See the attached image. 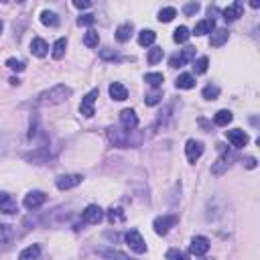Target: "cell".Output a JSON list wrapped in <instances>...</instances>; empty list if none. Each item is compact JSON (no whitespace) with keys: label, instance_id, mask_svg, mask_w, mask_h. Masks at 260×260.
Here are the masks:
<instances>
[{"label":"cell","instance_id":"1","mask_svg":"<svg viewBox=\"0 0 260 260\" xmlns=\"http://www.w3.org/2000/svg\"><path fill=\"white\" fill-rule=\"evenodd\" d=\"M69 96H71V88H67V85H63V83H57V85H53L51 90L39 94L37 104H39V106H55V104H63Z\"/></svg>","mask_w":260,"mask_h":260},{"label":"cell","instance_id":"2","mask_svg":"<svg viewBox=\"0 0 260 260\" xmlns=\"http://www.w3.org/2000/svg\"><path fill=\"white\" fill-rule=\"evenodd\" d=\"M135 130H124L122 126H110L108 128V139L114 147L118 149H128V147H133V139H130V135H133Z\"/></svg>","mask_w":260,"mask_h":260},{"label":"cell","instance_id":"3","mask_svg":"<svg viewBox=\"0 0 260 260\" xmlns=\"http://www.w3.org/2000/svg\"><path fill=\"white\" fill-rule=\"evenodd\" d=\"M124 240H126L128 248L133 250V252H137V254H145V252H147V242L143 240V236H141L139 230H130V232H126Z\"/></svg>","mask_w":260,"mask_h":260},{"label":"cell","instance_id":"4","mask_svg":"<svg viewBox=\"0 0 260 260\" xmlns=\"http://www.w3.org/2000/svg\"><path fill=\"white\" fill-rule=\"evenodd\" d=\"M218 147H220L222 155H220V159L211 165V173H213V175H224V173L230 169V165H232V161H234V155L228 153V151L224 149V145H218Z\"/></svg>","mask_w":260,"mask_h":260},{"label":"cell","instance_id":"5","mask_svg":"<svg viewBox=\"0 0 260 260\" xmlns=\"http://www.w3.org/2000/svg\"><path fill=\"white\" fill-rule=\"evenodd\" d=\"M177 222H179L177 215H159V218L153 222V228H155V232H157L159 236H167L169 230L177 226Z\"/></svg>","mask_w":260,"mask_h":260},{"label":"cell","instance_id":"6","mask_svg":"<svg viewBox=\"0 0 260 260\" xmlns=\"http://www.w3.org/2000/svg\"><path fill=\"white\" fill-rule=\"evenodd\" d=\"M195 59V47H185L181 53H177V55H173L171 57V67H175V69H179V67H185L189 61H193Z\"/></svg>","mask_w":260,"mask_h":260},{"label":"cell","instance_id":"7","mask_svg":"<svg viewBox=\"0 0 260 260\" xmlns=\"http://www.w3.org/2000/svg\"><path fill=\"white\" fill-rule=\"evenodd\" d=\"M226 139L228 143L234 147V149H242L248 145V135L240 128H234V130H226Z\"/></svg>","mask_w":260,"mask_h":260},{"label":"cell","instance_id":"8","mask_svg":"<svg viewBox=\"0 0 260 260\" xmlns=\"http://www.w3.org/2000/svg\"><path fill=\"white\" fill-rule=\"evenodd\" d=\"M81 181H83V177H81V175H77V173H69V175H61V177H57L55 185H57V189L67 191V189L77 187Z\"/></svg>","mask_w":260,"mask_h":260},{"label":"cell","instance_id":"9","mask_svg":"<svg viewBox=\"0 0 260 260\" xmlns=\"http://www.w3.org/2000/svg\"><path fill=\"white\" fill-rule=\"evenodd\" d=\"M81 220H83L85 224H90V226L100 224V222L104 220V209H102L100 205H88V207L83 209V213H81Z\"/></svg>","mask_w":260,"mask_h":260},{"label":"cell","instance_id":"10","mask_svg":"<svg viewBox=\"0 0 260 260\" xmlns=\"http://www.w3.org/2000/svg\"><path fill=\"white\" fill-rule=\"evenodd\" d=\"M203 143L201 141H187V145H185V155H187V161L189 163H197V159L203 155Z\"/></svg>","mask_w":260,"mask_h":260},{"label":"cell","instance_id":"11","mask_svg":"<svg viewBox=\"0 0 260 260\" xmlns=\"http://www.w3.org/2000/svg\"><path fill=\"white\" fill-rule=\"evenodd\" d=\"M120 124H122L124 130H137V126H139V116H137V112L130 110V108L122 110V112H120Z\"/></svg>","mask_w":260,"mask_h":260},{"label":"cell","instance_id":"12","mask_svg":"<svg viewBox=\"0 0 260 260\" xmlns=\"http://www.w3.org/2000/svg\"><path fill=\"white\" fill-rule=\"evenodd\" d=\"M98 90H92V92H88L85 96H83V100H81V106H79V112L85 116V118H92L96 112H94V102H96V98H98Z\"/></svg>","mask_w":260,"mask_h":260},{"label":"cell","instance_id":"13","mask_svg":"<svg viewBox=\"0 0 260 260\" xmlns=\"http://www.w3.org/2000/svg\"><path fill=\"white\" fill-rule=\"evenodd\" d=\"M207 250H209V240H207L205 236H195V238H191L189 252H191L193 256H203V254H207Z\"/></svg>","mask_w":260,"mask_h":260},{"label":"cell","instance_id":"14","mask_svg":"<svg viewBox=\"0 0 260 260\" xmlns=\"http://www.w3.org/2000/svg\"><path fill=\"white\" fill-rule=\"evenodd\" d=\"M47 201V195L43 193V191H29L27 195H25V207L27 209H37V207H41L43 203Z\"/></svg>","mask_w":260,"mask_h":260},{"label":"cell","instance_id":"15","mask_svg":"<svg viewBox=\"0 0 260 260\" xmlns=\"http://www.w3.org/2000/svg\"><path fill=\"white\" fill-rule=\"evenodd\" d=\"M17 201H15V197L13 195H9V193H5V191H0V211L3 213H7V215H13V213H17Z\"/></svg>","mask_w":260,"mask_h":260},{"label":"cell","instance_id":"16","mask_svg":"<svg viewBox=\"0 0 260 260\" xmlns=\"http://www.w3.org/2000/svg\"><path fill=\"white\" fill-rule=\"evenodd\" d=\"M242 13H244V5L242 3H232L228 9H224V19L228 21V23H232V21H238L240 17H242Z\"/></svg>","mask_w":260,"mask_h":260},{"label":"cell","instance_id":"17","mask_svg":"<svg viewBox=\"0 0 260 260\" xmlns=\"http://www.w3.org/2000/svg\"><path fill=\"white\" fill-rule=\"evenodd\" d=\"M31 53H33L35 57H45V55L49 53V45H47V41H45V39H41V37H35V39L31 41Z\"/></svg>","mask_w":260,"mask_h":260},{"label":"cell","instance_id":"18","mask_svg":"<svg viewBox=\"0 0 260 260\" xmlns=\"http://www.w3.org/2000/svg\"><path fill=\"white\" fill-rule=\"evenodd\" d=\"M228 39H230V33L226 29H215L211 33V37H209V45L211 47H222V45L228 43Z\"/></svg>","mask_w":260,"mask_h":260},{"label":"cell","instance_id":"19","mask_svg":"<svg viewBox=\"0 0 260 260\" xmlns=\"http://www.w3.org/2000/svg\"><path fill=\"white\" fill-rule=\"evenodd\" d=\"M110 98L112 100H116V102H124L126 98H128V90H126V85H122V83H118V81H114L112 85H110Z\"/></svg>","mask_w":260,"mask_h":260},{"label":"cell","instance_id":"20","mask_svg":"<svg viewBox=\"0 0 260 260\" xmlns=\"http://www.w3.org/2000/svg\"><path fill=\"white\" fill-rule=\"evenodd\" d=\"M215 31V21L213 19H203V21H199L197 25H195V35L197 37H201V35H207V33H213Z\"/></svg>","mask_w":260,"mask_h":260},{"label":"cell","instance_id":"21","mask_svg":"<svg viewBox=\"0 0 260 260\" xmlns=\"http://www.w3.org/2000/svg\"><path fill=\"white\" fill-rule=\"evenodd\" d=\"M39 256H41V246L39 244H33V246H27L19 254V260H39Z\"/></svg>","mask_w":260,"mask_h":260},{"label":"cell","instance_id":"22","mask_svg":"<svg viewBox=\"0 0 260 260\" xmlns=\"http://www.w3.org/2000/svg\"><path fill=\"white\" fill-rule=\"evenodd\" d=\"M155 41H157V33H155V31L143 29V31L139 33V45H141V47H151Z\"/></svg>","mask_w":260,"mask_h":260},{"label":"cell","instance_id":"23","mask_svg":"<svg viewBox=\"0 0 260 260\" xmlns=\"http://www.w3.org/2000/svg\"><path fill=\"white\" fill-rule=\"evenodd\" d=\"M133 25L130 23H124V25H120L118 29H116V39L120 41V43H126V41H130V37H133Z\"/></svg>","mask_w":260,"mask_h":260},{"label":"cell","instance_id":"24","mask_svg":"<svg viewBox=\"0 0 260 260\" xmlns=\"http://www.w3.org/2000/svg\"><path fill=\"white\" fill-rule=\"evenodd\" d=\"M13 236H15V232H13V228L9 224H0V248L9 246Z\"/></svg>","mask_w":260,"mask_h":260},{"label":"cell","instance_id":"25","mask_svg":"<svg viewBox=\"0 0 260 260\" xmlns=\"http://www.w3.org/2000/svg\"><path fill=\"white\" fill-rule=\"evenodd\" d=\"M175 85H177L179 90H191V88H195V77H193L191 73H181V75L177 77Z\"/></svg>","mask_w":260,"mask_h":260},{"label":"cell","instance_id":"26","mask_svg":"<svg viewBox=\"0 0 260 260\" xmlns=\"http://www.w3.org/2000/svg\"><path fill=\"white\" fill-rule=\"evenodd\" d=\"M41 23H43L45 27L55 29V27L59 25V17H57L53 11H43V13H41Z\"/></svg>","mask_w":260,"mask_h":260},{"label":"cell","instance_id":"27","mask_svg":"<svg viewBox=\"0 0 260 260\" xmlns=\"http://www.w3.org/2000/svg\"><path fill=\"white\" fill-rule=\"evenodd\" d=\"M51 49H53V51H51L53 59H61V57L65 55V49H67V41H65V39H57Z\"/></svg>","mask_w":260,"mask_h":260},{"label":"cell","instance_id":"28","mask_svg":"<svg viewBox=\"0 0 260 260\" xmlns=\"http://www.w3.org/2000/svg\"><path fill=\"white\" fill-rule=\"evenodd\" d=\"M145 81H147L151 88L159 90V88H161V83L165 81V77H163V73H159V71H153V73H147V75H145Z\"/></svg>","mask_w":260,"mask_h":260},{"label":"cell","instance_id":"29","mask_svg":"<svg viewBox=\"0 0 260 260\" xmlns=\"http://www.w3.org/2000/svg\"><path fill=\"white\" fill-rule=\"evenodd\" d=\"M232 112L230 110H220V112H215V116H213V122L218 124V126H228L230 122H232Z\"/></svg>","mask_w":260,"mask_h":260},{"label":"cell","instance_id":"30","mask_svg":"<svg viewBox=\"0 0 260 260\" xmlns=\"http://www.w3.org/2000/svg\"><path fill=\"white\" fill-rule=\"evenodd\" d=\"M189 37H191V31H189L187 27H179V29H175V33H173V41H175V43H187Z\"/></svg>","mask_w":260,"mask_h":260},{"label":"cell","instance_id":"31","mask_svg":"<svg viewBox=\"0 0 260 260\" xmlns=\"http://www.w3.org/2000/svg\"><path fill=\"white\" fill-rule=\"evenodd\" d=\"M175 17H177V11L173 7H165V9L159 11V21L161 23H171Z\"/></svg>","mask_w":260,"mask_h":260},{"label":"cell","instance_id":"32","mask_svg":"<svg viewBox=\"0 0 260 260\" xmlns=\"http://www.w3.org/2000/svg\"><path fill=\"white\" fill-rule=\"evenodd\" d=\"M98 43H100V35H98L94 29H90V31L83 35V45H85V47H98Z\"/></svg>","mask_w":260,"mask_h":260},{"label":"cell","instance_id":"33","mask_svg":"<svg viewBox=\"0 0 260 260\" xmlns=\"http://www.w3.org/2000/svg\"><path fill=\"white\" fill-rule=\"evenodd\" d=\"M163 55H165V53H163V47H153V49L149 51L147 59H149V63H151V65H157V63L163 59Z\"/></svg>","mask_w":260,"mask_h":260},{"label":"cell","instance_id":"34","mask_svg":"<svg viewBox=\"0 0 260 260\" xmlns=\"http://www.w3.org/2000/svg\"><path fill=\"white\" fill-rule=\"evenodd\" d=\"M161 100H163V92H161V90H153V92L147 94L145 104H147V106H157Z\"/></svg>","mask_w":260,"mask_h":260},{"label":"cell","instance_id":"35","mask_svg":"<svg viewBox=\"0 0 260 260\" xmlns=\"http://www.w3.org/2000/svg\"><path fill=\"white\" fill-rule=\"evenodd\" d=\"M207 67H209V59H207V57H199V59H195V63H193V69H195L197 75L205 73Z\"/></svg>","mask_w":260,"mask_h":260},{"label":"cell","instance_id":"36","mask_svg":"<svg viewBox=\"0 0 260 260\" xmlns=\"http://www.w3.org/2000/svg\"><path fill=\"white\" fill-rule=\"evenodd\" d=\"M201 96H203L205 100H218V96H220V88L209 83V85H205V88H203Z\"/></svg>","mask_w":260,"mask_h":260},{"label":"cell","instance_id":"37","mask_svg":"<svg viewBox=\"0 0 260 260\" xmlns=\"http://www.w3.org/2000/svg\"><path fill=\"white\" fill-rule=\"evenodd\" d=\"M167 260H189V256H187V252H183L179 248H171L167 252Z\"/></svg>","mask_w":260,"mask_h":260},{"label":"cell","instance_id":"38","mask_svg":"<svg viewBox=\"0 0 260 260\" xmlns=\"http://www.w3.org/2000/svg\"><path fill=\"white\" fill-rule=\"evenodd\" d=\"M7 67H11L13 71H23L25 69V61H21L17 57H11V59H7Z\"/></svg>","mask_w":260,"mask_h":260},{"label":"cell","instance_id":"39","mask_svg":"<svg viewBox=\"0 0 260 260\" xmlns=\"http://www.w3.org/2000/svg\"><path fill=\"white\" fill-rule=\"evenodd\" d=\"M108 218H110L112 224H114V222H122V220H124V211H122L120 207H116V209L112 207V209L108 211Z\"/></svg>","mask_w":260,"mask_h":260},{"label":"cell","instance_id":"40","mask_svg":"<svg viewBox=\"0 0 260 260\" xmlns=\"http://www.w3.org/2000/svg\"><path fill=\"white\" fill-rule=\"evenodd\" d=\"M96 23V17L94 15H81L79 19H77V25L79 27H92Z\"/></svg>","mask_w":260,"mask_h":260},{"label":"cell","instance_id":"41","mask_svg":"<svg viewBox=\"0 0 260 260\" xmlns=\"http://www.w3.org/2000/svg\"><path fill=\"white\" fill-rule=\"evenodd\" d=\"M199 9H201V7H199L197 3H189V5H185V7H183V15H185V17H193Z\"/></svg>","mask_w":260,"mask_h":260},{"label":"cell","instance_id":"42","mask_svg":"<svg viewBox=\"0 0 260 260\" xmlns=\"http://www.w3.org/2000/svg\"><path fill=\"white\" fill-rule=\"evenodd\" d=\"M100 55H102V59H118V53L112 49H102Z\"/></svg>","mask_w":260,"mask_h":260},{"label":"cell","instance_id":"43","mask_svg":"<svg viewBox=\"0 0 260 260\" xmlns=\"http://www.w3.org/2000/svg\"><path fill=\"white\" fill-rule=\"evenodd\" d=\"M73 7L81 11V9H90V7H92V3H90V0H75Z\"/></svg>","mask_w":260,"mask_h":260},{"label":"cell","instance_id":"44","mask_svg":"<svg viewBox=\"0 0 260 260\" xmlns=\"http://www.w3.org/2000/svg\"><path fill=\"white\" fill-rule=\"evenodd\" d=\"M244 165H246L248 169H256V159H254V157H246V159H244Z\"/></svg>","mask_w":260,"mask_h":260},{"label":"cell","instance_id":"45","mask_svg":"<svg viewBox=\"0 0 260 260\" xmlns=\"http://www.w3.org/2000/svg\"><path fill=\"white\" fill-rule=\"evenodd\" d=\"M250 7H252V9H258V7H260V3H256V0H252Z\"/></svg>","mask_w":260,"mask_h":260},{"label":"cell","instance_id":"46","mask_svg":"<svg viewBox=\"0 0 260 260\" xmlns=\"http://www.w3.org/2000/svg\"><path fill=\"white\" fill-rule=\"evenodd\" d=\"M3 29H5V23H3V21H0V33H3Z\"/></svg>","mask_w":260,"mask_h":260},{"label":"cell","instance_id":"47","mask_svg":"<svg viewBox=\"0 0 260 260\" xmlns=\"http://www.w3.org/2000/svg\"><path fill=\"white\" fill-rule=\"evenodd\" d=\"M201 260H211V258H201Z\"/></svg>","mask_w":260,"mask_h":260},{"label":"cell","instance_id":"48","mask_svg":"<svg viewBox=\"0 0 260 260\" xmlns=\"http://www.w3.org/2000/svg\"><path fill=\"white\" fill-rule=\"evenodd\" d=\"M128 260H135V258H128Z\"/></svg>","mask_w":260,"mask_h":260}]
</instances>
